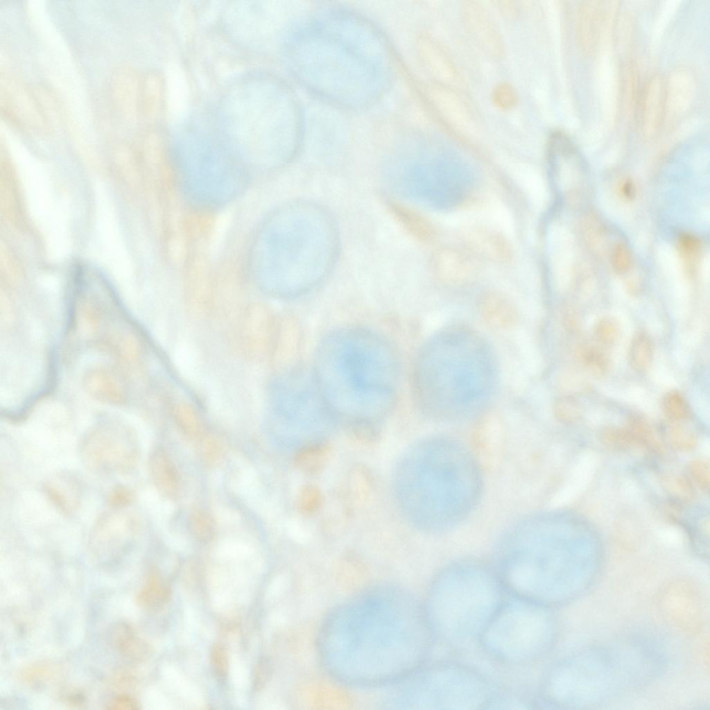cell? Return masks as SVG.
<instances>
[{
	"label": "cell",
	"instance_id": "obj_1",
	"mask_svg": "<svg viewBox=\"0 0 710 710\" xmlns=\"http://www.w3.org/2000/svg\"><path fill=\"white\" fill-rule=\"evenodd\" d=\"M398 358L382 336L360 327L326 335L316 350L313 375L330 410L348 423L372 422L394 405Z\"/></svg>",
	"mask_w": 710,
	"mask_h": 710
},
{
	"label": "cell",
	"instance_id": "obj_2",
	"mask_svg": "<svg viewBox=\"0 0 710 710\" xmlns=\"http://www.w3.org/2000/svg\"><path fill=\"white\" fill-rule=\"evenodd\" d=\"M440 586L444 637L456 643L480 638L505 600L501 580L492 577L444 579Z\"/></svg>",
	"mask_w": 710,
	"mask_h": 710
},
{
	"label": "cell",
	"instance_id": "obj_3",
	"mask_svg": "<svg viewBox=\"0 0 710 710\" xmlns=\"http://www.w3.org/2000/svg\"><path fill=\"white\" fill-rule=\"evenodd\" d=\"M544 607L516 596L504 600L480 637L485 646L506 661L537 658L548 640Z\"/></svg>",
	"mask_w": 710,
	"mask_h": 710
},
{
	"label": "cell",
	"instance_id": "obj_4",
	"mask_svg": "<svg viewBox=\"0 0 710 710\" xmlns=\"http://www.w3.org/2000/svg\"><path fill=\"white\" fill-rule=\"evenodd\" d=\"M0 112L8 123L20 130H51L49 116L37 97L25 84L8 75L1 77Z\"/></svg>",
	"mask_w": 710,
	"mask_h": 710
},
{
	"label": "cell",
	"instance_id": "obj_5",
	"mask_svg": "<svg viewBox=\"0 0 710 710\" xmlns=\"http://www.w3.org/2000/svg\"><path fill=\"white\" fill-rule=\"evenodd\" d=\"M130 436L93 433L82 444L84 461L101 471H125L135 463L137 447Z\"/></svg>",
	"mask_w": 710,
	"mask_h": 710
},
{
	"label": "cell",
	"instance_id": "obj_6",
	"mask_svg": "<svg viewBox=\"0 0 710 710\" xmlns=\"http://www.w3.org/2000/svg\"><path fill=\"white\" fill-rule=\"evenodd\" d=\"M461 16L469 35L486 55L494 59L504 55L503 38L489 10L481 2L463 1Z\"/></svg>",
	"mask_w": 710,
	"mask_h": 710
},
{
	"label": "cell",
	"instance_id": "obj_7",
	"mask_svg": "<svg viewBox=\"0 0 710 710\" xmlns=\"http://www.w3.org/2000/svg\"><path fill=\"white\" fill-rule=\"evenodd\" d=\"M431 89L435 109L444 128L454 137L465 139L476 128L474 116L467 103L447 85L440 83Z\"/></svg>",
	"mask_w": 710,
	"mask_h": 710
},
{
	"label": "cell",
	"instance_id": "obj_8",
	"mask_svg": "<svg viewBox=\"0 0 710 710\" xmlns=\"http://www.w3.org/2000/svg\"><path fill=\"white\" fill-rule=\"evenodd\" d=\"M605 1H580L576 14L575 38L585 55L594 53L602 39L615 6Z\"/></svg>",
	"mask_w": 710,
	"mask_h": 710
},
{
	"label": "cell",
	"instance_id": "obj_9",
	"mask_svg": "<svg viewBox=\"0 0 710 710\" xmlns=\"http://www.w3.org/2000/svg\"><path fill=\"white\" fill-rule=\"evenodd\" d=\"M667 84L659 74L646 83L638 104L639 128L646 137L655 136L661 128L666 113Z\"/></svg>",
	"mask_w": 710,
	"mask_h": 710
},
{
	"label": "cell",
	"instance_id": "obj_10",
	"mask_svg": "<svg viewBox=\"0 0 710 710\" xmlns=\"http://www.w3.org/2000/svg\"><path fill=\"white\" fill-rule=\"evenodd\" d=\"M135 70L128 66L117 67L110 81L111 103L116 113L125 121L132 122L139 115L140 80Z\"/></svg>",
	"mask_w": 710,
	"mask_h": 710
},
{
	"label": "cell",
	"instance_id": "obj_11",
	"mask_svg": "<svg viewBox=\"0 0 710 710\" xmlns=\"http://www.w3.org/2000/svg\"><path fill=\"white\" fill-rule=\"evenodd\" d=\"M432 266L438 278L449 284H462L469 280L477 270L476 261L470 254L447 246L435 252Z\"/></svg>",
	"mask_w": 710,
	"mask_h": 710
},
{
	"label": "cell",
	"instance_id": "obj_12",
	"mask_svg": "<svg viewBox=\"0 0 710 710\" xmlns=\"http://www.w3.org/2000/svg\"><path fill=\"white\" fill-rule=\"evenodd\" d=\"M466 241L475 253L492 261L507 263L513 251L508 239L501 233L484 227H474L466 234Z\"/></svg>",
	"mask_w": 710,
	"mask_h": 710
},
{
	"label": "cell",
	"instance_id": "obj_13",
	"mask_svg": "<svg viewBox=\"0 0 710 710\" xmlns=\"http://www.w3.org/2000/svg\"><path fill=\"white\" fill-rule=\"evenodd\" d=\"M501 424L498 418L487 414L479 421L474 432V441L480 461L485 465L496 463L501 439Z\"/></svg>",
	"mask_w": 710,
	"mask_h": 710
},
{
	"label": "cell",
	"instance_id": "obj_14",
	"mask_svg": "<svg viewBox=\"0 0 710 710\" xmlns=\"http://www.w3.org/2000/svg\"><path fill=\"white\" fill-rule=\"evenodd\" d=\"M149 469L157 490L165 496L174 498L179 490V476L175 465L161 449L155 450L149 458Z\"/></svg>",
	"mask_w": 710,
	"mask_h": 710
},
{
	"label": "cell",
	"instance_id": "obj_15",
	"mask_svg": "<svg viewBox=\"0 0 710 710\" xmlns=\"http://www.w3.org/2000/svg\"><path fill=\"white\" fill-rule=\"evenodd\" d=\"M480 309L485 320L495 327H512L517 320L513 304L498 292L486 293L480 300Z\"/></svg>",
	"mask_w": 710,
	"mask_h": 710
},
{
	"label": "cell",
	"instance_id": "obj_16",
	"mask_svg": "<svg viewBox=\"0 0 710 710\" xmlns=\"http://www.w3.org/2000/svg\"><path fill=\"white\" fill-rule=\"evenodd\" d=\"M427 58L435 74L441 83L451 87L462 85L460 73L450 54L438 42L430 40L426 44Z\"/></svg>",
	"mask_w": 710,
	"mask_h": 710
},
{
	"label": "cell",
	"instance_id": "obj_17",
	"mask_svg": "<svg viewBox=\"0 0 710 710\" xmlns=\"http://www.w3.org/2000/svg\"><path fill=\"white\" fill-rule=\"evenodd\" d=\"M331 454V447L322 441L309 442L295 453L293 457L295 466L301 471L314 474L320 471L327 463Z\"/></svg>",
	"mask_w": 710,
	"mask_h": 710
},
{
	"label": "cell",
	"instance_id": "obj_18",
	"mask_svg": "<svg viewBox=\"0 0 710 710\" xmlns=\"http://www.w3.org/2000/svg\"><path fill=\"white\" fill-rule=\"evenodd\" d=\"M111 641L114 648L129 659L138 661L146 655L144 643L137 636L132 628L125 623H117L112 628Z\"/></svg>",
	"mask_w": 710,
	"mask_h": 710
},
{
	"label": "cell",
	"instance_id": "obj_19",
	"mask_svg": "<svg viewBox=\"0 0 710 710\" xmlns=\"http://www.w3.org/2000/svg\"><path fill=\"white\" fill-rule=\"evenodd\" d=\"M45 489L51 501L64 513L71 512L77 506L78 489L75 481L69 477L58 476L49 481Z\"/></svg>",
	"mask_w": 710,
	"mask_h": 710
},
{
	"label": "cell",
	"instance_id": "obj_20",
	"mask_svg": "<svg viewBox=\"0 0 710 710\" xmlns=\"http://www.w3.org/2000/svg\"><path fill=\"white\" fill-rule=\"evenodd\" d=\"M169 594L167 585L155 571H152L139 591L137 600L144 608L155 609L168 600Z\"/></svg>",
	"mask_w": 710,
	"mask_h": 710
},
{
	"label": "cell",
	"instance_id": "obj_21",
	"mask_svg": "<svg viewBox=\"0 0 710 710\" xmlns=\"http://www.w3.org/2000/svg\"><path fill=\"white\" fill-rule=\"evenodd\" d=\"M654 352L653 342L646 332L637 333L632 339L629 352V363L637 372L646 370L650 366Z\"/></svg>",
	"mask_w": 710,
	"mask_h": 710
},
{
	"label": "cell",
	"instance_id": "obj_22",
	"mask_svg": "<svg viewBox=\"0 0 710 710\" xmlns=\"http://www.w3.org/2000/svg\"><path fill=\"white\" fill-rule=\"evenodd\" d=\"M577 356L581 364L593 376L603 378L609 373V359L598 347L582 345L578 349Z\"/></svg>",
	"mask_w": 710,
	"mask_h": 710
},
{
	"label": "cell",
	"instance_id": "obj_23",
	"mask_svg": "<svg viewBox=\"0 0 710 710\" xmlns=\"http://www.w3.org/2000/svg\"><path fill=\"white\" fill-rule=\"evenodd\" d=\"M159 96L157 77L149 74L140 80L139 114L146 119L153 118L157 112Z\"/></svg>",
	"mask_w": 710,
	"mask_h": 710
},
{
	"label": "cell",
	"instance_id": "obj_24",
	"mask_svg": "<svg viewBox=\"0 0 710 710\" xmlns=\"http://www.w3.org/2000/svg\"><path fill=\"white\" fill-rule=\"evenodd\" d=\"M623 78L624 105L627 114L631 116L637 110L640 98L639 71L633 60L626 62Z\"/></svg>",
	"mask_w": 710,
	"mask_h": 710
},
{
	"label": "cell",
	"instance_id": "obj_25",
	"mask_svg": "<svg viewBox=\"0 0 710 710\" xmlns=\"http://www.w3.org/2000/svg\"><path fill=\"white\" fill-rule=\"evenodd\" d=\"M187 528L190 534L201 542H210L215 535L214 519L207 512L202 510H196L189 514Z\"/></svg>",
	"mask_w": 710,
	"mask_h": 710
},
{
	"label": "cell",
	"instance_id": "obj_26",
	"mask_svg": "<svg viewBox=\"0 0 710 710\" xmlns=\"http://www.w3.org/2000/svg\"><path fill=\"white\" fill-rule=\"evenodd\" d=\"M397 210L403 223L414 236L422 241H430L434 239L435 230L427 219L404 207H397Z\"/></svg>",
	"mask_w": 710,
	"mask_h": 710
},
{
	"label": "cell",
	"instance_id": "obj_27",
	"mask_svg": "<svg viewBox=\"0 0 710 710\" xmlns=\"http://www.w3.org/2000/svg\"><path fill=\"white\" fill-rule=\"evenodd\" d=\"M628 430L641 444L656 451H661L662 445L649 423L641 417L633 415L628 421Z\"/></svg>",
	"mask_w": 710,
	"mask_h": 710
},
{
	"label": "cell",
	"instance_id": "obj_28",
	"mask_svg": "<svg viewBox=\"0 0 710 710\" xmlns=\"http://www.w3.org/2000/svg\"><path fill=\"white\" fill-rule=\"evenodd\" d=\"M661 408L665 415L675 422L686 419L689 413L686 399L677 390H670L664 394L661 399Z\"/></svg>",
	"mask_w": 710,
	"mask_h": 710
},
{
	"label": "cell",
	"instance_id": "obj_29",
	"mask_svg": "<svg viewBox=\"0 0 710 710\" xmlns=\"http://www.w3.org/2000/svg\"><path fill=\"white\" fill-rule=\"evenodd\" d=\"M602 442L615 449H629L640 444L628 428L608 427L600 433Z\"/></svg>",
	"mask_w": 710,
	"mask_h": 710
},
{
	"label": "cell",
	"instance_id": "obj_30",
	"mask_svg": "<svg viewBox=\"0 0 710 710\" xmlns=\"http://www.w3.org/2000/svg\"><path fill=\"white\" fill-rule=\"evenodd\" d=\"M493 105L499 110L508 111L516 107L519 102V93L514 87L505 81L494 87L491 94Z\"/></svg>",
	"mask_w": 710,
	"mask_h": 710
},
{
	"label": "cell",
	"instance_id": "obj_31",
	"mask_svg": "<svg viewBox=\"0 0 710 710\" xmlns=\"http://www.w3.org/2000/svg\"><path fill=\"white\" fill-rule=\"evenodd\" d=\"M322 496L319 488L314 485H305L300 490L297 506L299 511L306 515L317 512L322 506Z\"/></svg>",
	"mask_w": 710,
	"mask_h": 710
},
{
	"label": "cell",
	"instance_id": "obj_32",
	"mask_svg": "<svg viewBox=\"0 0 710 710\" xmlns=\"http://www.w3.org/2000/svg\"><path fill=\"white\" fill-rule=\"evenodd\" d=\"M348 426L350 438L360 444L373 446L380 440V433L375 423L353 422L348 423Z\"/></svg>",
	"mask_w": 710,
	"mask_h": 710
},
{
	"label": "cell",
	"instance_id": "obj_33",
	"mask_svg": "<svg viewBox=\"0 0 710 710\" xmlns=\"http://www.w3.org/2000/svg\"><path fill=\"white\" fill-rule=\"evenodd\" d=\"M594 332L596 340L600 344L610 346L615 344L618 340L621 329L616 319L605 316L596 322Z\"/></svg>",
	"mask_w": 710,
	"mask_h": 710
},
{
	"label": "cell",
	"instance_id": "obj_34",
	"mask_svg": "<svg viewBox=\"0 0 710 710\" xmlns=\"http://www.w3.org/2000/svg\"><path fill=\"white\" fill-rule=\"evenodd\" d=\"M373 485L372 476L364 466L354 467L349 475V485L354 496L364 499L370 494Z\"/></svg>",
	"mask_w": 710,
	"mask_h": 710
},
{
	"label": "cell",
	"instance_id": "obj_35",
	"mask_svg": "<svg viewBox=\"0 0 710 710\" xmlns=\"http://www.w3.org/2000/svg\"><path fill=\"white\" fill-rule=\"evenodd\" d=\"M554 410L557 417L564 422H574L581 415V408L578 401L569 396L559 398L554 405Z\"/></svg>",
	"mask_w": 710,
	"mask_h": 710
},
{
	"label": "cell",
	"instance_id": "obj_36",
	"mask_svg": "<svg viewBox=\"0 0 710 710\" xmlns=\"http://www.w3.org/2000/svg\"><path fill=\"white\" fill-rule=\"evenodd\" d=\"M211 662L213 671L220 681H223L227 675L228 662L224 648L218 644L214 645L211 652Z\"/></svg>",
	"mask_w": 710,
	"mask_h": 710
},
{
	"label": "cell",
	"instance_id": "obj_37",
	"mask_svg": "<svg viewBox=\"0 0 710 710\" xmlns=\"http://www.w3.org/2000/svg\"><path fill=\"white\" fill-rule=\"evenodd\" d=\"M631 262V254L628 248L622 243L617 244L613 250L612 257L614 270L618 274L625 273L630 268Z\"/></svg>",
	"mask_w": 710,
	"mask_h": 710
},
{
	"label": "cell",
	"instance_id": "obj_38",
	"mask_svg": "<svg viewBox=\"0 0 710 710\" xmlns=\"http://www.w3.org/2000/svg\"><path fill=\"white\" fill-rule=\"evenodd\" d=\"M670 438L673 444L681 450L689 451L696 444L693 433L683 426H676L671 432Z\"/></svg>",
	"mask_w": 710,
	"mask_h": 710
},
{
	"label": "cell",
	"instance_id": "obj_39",
	"mask_svg": "<svg viewBox=\"0 0 710 710\" xmlns=\"http://www.w3.org/2000/svg\"><path fill=\"white\" fill-rule=\"evenodd\" d=\"M231 213L227 211L222 213L216 219L211 243L212 254H214L218 252V247L220 246L223 236L229 227Z\"/></svg>",
	"mask_w": 710,
	"mask_h": 710
},
{
	"label": "cell",
	"instance_id": "obj_40",
	"mask_svg": "<svg viewBox=\"0 0 710 710\" xmlns=\"http://www.w3.org/2000/svg\"><path fill=\"white\" fill-rule=\"evenodd\" d=\"M690 471L695 482L704 490L709 488V467L702 460H695L690 465Z\"/></svg>",
	"mask_w": 710,
	"mask_h": 710
},
{
	"label": "cell",
	"instance_id": "obj_41",
	"mask_svg": "<svg viewBox=\"0 0 710 710\" xmlns=\"http://www.w3.org/2000/svg\"><path fill=\"white\" fill-rule=\"evenodd\" d=\"M133 501V494L128 488L123 486L115 487L110 494L109 503L115 508L126 506Z\"/></svg>",
	"mask_w": 710,
	"mask_h": 710
},
{
	"label": "cell",
	"instance_id": "obj_42",
	"mask_svg": "<svg viewBox=\"0 0 710 710\" xmlns=\"http://www.w3.org/2000/svg\"><path fill=\"white\" fill-rule=\"evenodd\" d=\"M497 8L501 15L508 20L514 21L520 15V6L514 1H499Z\"/></svg>",
	"mask_w": 710,
	"mask_h": 710
},
{
	"label": "cell",
	"instance_id": "obj_43",
	"mask_svg": "<svg viewBox=\"0 0 710 710\" xmlns=\"http://www.w3.org/2000/svg\"><path fill=\"white\" fill-rule=\"evenodd\" d=\"M679 247L682 251L687 255L695 254L700 248V241L694 235L684 233L679 239Z\"/></svg>",
	"mask_w": 710,
	"mask_h": 710
},
{
	"label": "cell",
	"instance_id": "obj_44",
	"mask_svg": "<svg viewBox=\"0 0 710 710\" xmlns=\"http://www.w3.org/2000/svg\"><path fill=\"white\" fill-rule=\"evenodd\" d=\"M137 700L126 695L116 697L109 704L107 709L114 710H135L139 709Z\"/></svg>",
	"mask_w": 710,
	"mask_h": 710
},
{
	"label": "cell",
	"instance_id": "obj_45",
	"mask_svg": "<svg viewBox=\"0 0 710 710\" xmlns=\"http://www.w3.org/2000/svg\"><path fill=\"white\" fill-rule=\"evenodd\" d=\"M671 485L673 492L680 496V497L686 499L691 497L692 489L686 479L682 477L675 478L671 481Z\"/></svg>",
	"mask_w": 710,
	"mask_h": 710
},
{
	"label": "cell",
	"instance_id": "obj_46",
	"mask_svg": "<svg viewBox=\"0 0 710 710\" xmlns=\"http://www.w3.org/2000/svg\"><path fill=\"white\" fill-rule=\"evenodd\" d=\"M172 259L175 262H180L183 258L184 253V245L179 239H173L172 241Z\"/></svg>",
	"mask_w": 710,
	"mask_h": 710
},
{
	"label": "cell",
	"instance_id": "obj_47",
	"mask_svg": "<svg viewBox=\"0 0 710 710\" xmlns=\"http://www.w3.org/2000/svg\"><path fill=\"white\" fill-rule=\"evenodd\" d=\"M266 662L262 661L258 666L255 674V684L257 689H260L266 680Z\"/></svg>",
	"mask_w": 710,
	"mask_h": 710
},
{
	"label": "cell",
	"instance_id": "obj_48",
	"mask_svg": "<svg viewBox=\"0 0 710 710\" xmlns=\"http://www.w3.org/2000/svg\"><path fill=\"white\" fill-rule=\"evenodd\" d=\"M204 447V452L206 455L207 458H209V460H214V461L220 456V451L218 444H213L211 442L205 444Z\"/></svg>",
	"mask_w": 710,
	"mask_h": 710
},
{
	"label": "cell",
	"instance_id": "obj_49",
	"mask_svg": "<svg viewBox=\"0 0 710 710\" xmlns=\"http://www.w3.org/2000/svg\"><path fill=\"white\" fill-rule=\"evenodd\" d=\"M635 187L632 181L627 180L623 185V193L624 196L632 200L635 196Z\"/></svg>",
	"mask_w": 710,
	"mask_h": 710
}]
</instances>
